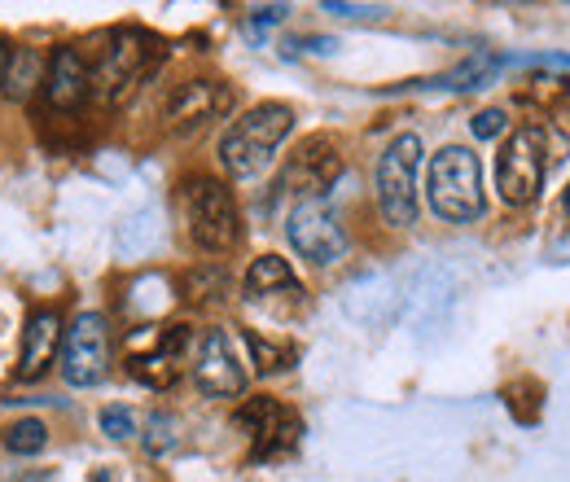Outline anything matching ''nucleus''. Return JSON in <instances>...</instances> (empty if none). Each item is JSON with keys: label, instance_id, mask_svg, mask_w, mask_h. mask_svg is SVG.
<instances>
[{"label": "nucleus", "instance_id": "f257e3e1", "mask_svg": "<svg viewBox=\"0 0 570 482\" xmlns=\"http://www.w3.org/2000/svg\"><path fill=\"white\" fill-rule=\"evenodd\" d=\"M163 62V40L149 36L141 27H119L101 40L97 58H88V70H92V97L115 106L124 97H132V88L145 83L154 67Z\"/></svg>", "mask_w": 570, "mask_h": 482}, {"label": "nucleus", "instance_id": "f03ea898", "mask_svg": "<svg viewBox=\"0 0 570 482\" xmlns=\"http://www.w3.org/2000/svg\"><path fill=\"white\" fill-rule=\"evenodd\" d=\"M289 128H294V110H289V106H282V101L255 106L250 115H242V119L224 132V140H219V163H224V171L237 176V180L259 176V171L273 163V154L282 149V140L289 137Z\"/></svg>", "mask_w": 570, "mask_h": 482}, {"label": "nucleus", "instance_id": "7ed1b4c3", "mask_svg": "<svg viewBox=\"0 0 570 482\" xmlns=\"http://www.w3.org/2000/svg\"><path fill=\"white\" fill-rule=\"evenodd\" d=\"M553 163V132L531 124L518 128L497 154V189L509 207H531L544 189V171Z\"/></svg>", "mask_w": 570, "mask_h": 482}, {"label": "nucleus", "instance_id": "20e7f679", "mask_svg": "<svg viewBox=\"0 0 570 482\" xmlns=\"http://www.w3.org/2000/svg\"><path fill=\"white\" fill-rule=\"evenodd\" d=\"M430 207L452 224H470L483 215V171L479 158L461 145H443L430 163Z\"/></svg>", "mask_w": 570, "mask_h": 482}, {"label": "nucleus", "instance_id": "39448f33", "mask_svg": "<svg viewBox=\"0 0 570 482\" xmlns=\"http://www.w3.org/2000/svg\"><path fill=\"white\" fill-rule=\"evenodd\" d=\"M185 219H189V237L212 250V255H224L242 242V215H237V203L233 194L212 180V176H194L185 185Z\"/></svg>", "mask_w": 570, "mask_h": 482}, {"label": "nucleus", "instance_id": "423d86ee", "mask_svg": "<svg viewBox=\"0 0 570 482\" xmlns=\"http://www.w3.org/2000/svg\"><path fill=\"white\" fill-rule=\"evenodd\" d=\"M417 167H422L417 132L395 137L377 158V207L395 228H409L417 219Z\"/></svg>", "mask_w": 570, "mask_h": 482}, {"label": "nucleus", "instance_id": "0eeeda50", "mask_svg": "<svg viewBox=\"0 0 570 482\" xmlns=\"http://www.w3.org/2000/svg\"><path fill=\"white\" fill-rule=\"evenodd\" d=\"M189 346V325H167V329H141L128 338V373L163 391L180 377V360Z\"/></svg>", "mask_w": 570, "mask_h": 482}, {"label": "nucleus", "instance_id": "6e6552de", "mask_svg": "<svg viewBox=\"0 0 570 482\" xmlns=\"http://www.w3.org/2000/svg\"><path fill=\"white\" fill-rule=\"evenodd\" d=\"M237 425L250 434V456L255 461H277L289 456L298 447V434H303V421L294 409H285L277 400H246L237 409Z\"/></svg>", "mask_w": 570, "mask_h": 482}, {"label": "nucleus", "instance_id": "1a4fd4ad", "mask_svg": "<svg viewBox=\"0 0 570 482\" xmlns=\"http://www.w3.org/2000/svg\"><path fill=\"white\" fill-rule=\"evenodd\" d=\"M289 246L307 259V264H338L347 255V233L338 224V215L330 210V203L312 198V203H298L289 210Z\"/></svg>", "mask_w": 570, "mask_h": 482}, {"label": "nucleus", "instance_id": "9d476101", "mask_svg": "<svg viewBox=\"0 0 570 482\" xmlns=\"http://www.w3.org/2000/svg\"><path fill=\"white\" fill-rule=\"evenodd\" d=\"M106 368H110V329L97 312H83L62 338V377L71 386H97Z\"/></svg>", "mask_w": 570, "mask_h": 482}, {"label": "nucleus", "instance_id": "9b49d317", "mask_svg": "<svg viewBox=\"0 0 570 482\" xmlns=\"http://www.w3.org/2000/svg\"><path fill=\"white\" fill-rule=\"evenodd\" d=\"M194 382L212 395V400H233L246 391V368L237 360V346L224 329H207L198 355H194Z\"/></svg>", "mask_w": 570, "mask_h": 482}, {"label": "nucleus", "instance_id": "f8f14e48", "mask_svg": "<svg viewBox=\"0 0 570 482\" xmlns=\"http://www.w3.org/2000/svg\"><path fill=\"white\" fill-rule=\"evenodd\" d=\"M338 171H343V158H338L325 140H307V145L294 154V163L285 167L282 189L298 194L303 203H312V198H321V194L338 180Z\"/></svg>", "mask_w": 570, "mask_h": 482}, {"label": "nucleus", "instance_id": "ddd939ff", "mask_svg": "<svg viewBox=\"0 0 570 482\" xmlns=\"http://www.w3.org/2000/svg\"><path fill=\"white\" fill-rule=\"evenodd\" d=\"M233 101V92L215 79H194V83H180L176 97L167 101V128L176 132H194L203 124H212L215 115H224Z\"/></svg>", "mask_w": 570, "mask_h": 482}, {"label": "nucleus", "instance_id": "4468645a", "mask_svg": "<svg viewBox=\"0 0 570 482\" xmlns=\"http://www.w3.org/2000/svg\"><path fill=\"white\" fill-rule=\"evenodd\" d=\"M45 97L49 106L58 110H75L92 97V70H88V58L79 49H58L49 58V70H45Z\"/></svg>", "mask_w": 570, "mask_h": 482}, {"label": "nucleus", "instance_id": "2eb2a0df", "mask_svg": "<svg viewBox=\"0 0 570 482\" xmlns=\"http://www.w3.org/2000/svg\"><path fill=\"white\" fill-rule=\"evenodd\" d=\"M58 346H62V316H58L53 307H40V312H31V316H27V329H22L18 377H22V382H36V377H40V373L53 364Z\"/></svg>", "mask_w": 570, "mask_h": 482}, {"label": "nucleus", "instance_id": "dca6fc26", "mask_svg": "<svg viewBox=\"0 0 570 482\" xmlns=\"http://www.w3.org/2000/svg\"><path fill=\"white\" fill-rule=\"evenodd\" d=\"M242 289H246V298H255V303H264V298H273V294H285V298L298 303V294H303L298 276L289 273V264L277 259V255L255 259L250 273H246V281H242Z\"/></svg>", "mask_w": 570, "mask_h": 482}, {"label": "nucleus", "instance_id": "f3484780", "mask_svg": "<svg viewBox=\"0 0 570 482\" xmlns=\"http://www.w3.org/2000/svg\"><path fill=\"white\" fill-rule=\"evenodd\" d=\"M500 67V58H470L461 67H452L448 75H434L422 83H409V88H439V92H465V88H479L483 79H492V70Z\"/></svg>", "mask_w": 570, "mask_h": 482}, {"label": "nucleus", "instance_id": "a211bd4d", "mask_svg": "<svg viewBox=\"0 0 570 482\" xmlns=\"http://www.w3.org/2000/svg\"><path fill=\"white\" fill-rule=\"evenodd\" d=\"M45 62H40V53L36 49H18L13 58H9V70H4V83H9V92L13 97H27L36 83H45Z\"/></svg>", "mask_w": 570, "mask_h": 482}, {"label": "nucleus", "instance_id": "6ab92c4d", "mask_svg": "<svg viewBox=\"0 0 570 482\" xmlns=\"http://www.w3.org/2000/svg\"><path fill=\"white\" fill-rule=\"evenodd\" d=\"M45 443H49V430H45V421H36V416H22V421H13V425L4 430V447H9L13 456H36V452H45Z\"/></svg>", "mask_w": 570, "mask_h": 482}, {"label": "nucleus", "instance_id": "aec40b11", "mask_svg": "<svg viewBox=\"0 0 570 482\" xmlns=\"http://www.w3.org/2000/svg\"><path fill=\"white\" fill-rule=\"evenodd\" d=\"M246 346H250V355H255L259 373H282V368L294 364V346L268 343V338H264V334H255V329H246Z\"/></svg>", "mask_w": 570, "mask_h": 482}, {"label": "nucleus", "instance_id": "412c9836", "mask_svg": "<svg viewBox=\"0 0 570 482\" xmlns=\"http://www.w3.org/2000/svg\"><path fill=\"white\" fill-rule=\"evenodd\" d=\"M145 447L154 452V456H163V452H171L176 447V421L171 416H149V439H145Z\"/></svg>", "mask_w": 570, "mask_h": 482}, {"label": "nucleus", "instance_id": "4be33fe9", "mask_svg": "<svg viewBox=\"0 0 570 482\" xmlns=\"http://www.w3.org/2000/svg\"><path fill=\"white\" fill-rule=\"evenodd\" d=\"M101 430H106L110 439H132V434H137V416L128 413V409H106V413H101Z\"/></svg>", "mask_w": 570, "mask_h": 482}, {"label": "nucleus", "instance_id": "5701e85b", "mask_svg": "<svg viewBox=\"0 0 570 482\" xmlns=\"http://www.w3.org/2000/svg\"><path fill=\"white\" fill-rule=\"evenodd\" d=\"M504 110H483V115H474V137L479 140H492V137H500L504 132Z\"/></svg>", "mask_w": 570, "mask_h": 482}, {"label": "nucleus", "instance_id": "b1692460", "mask_svg": "<svg viewBox=\"0 0 570 482\" xmlns=\"http://www.w3.org/2000/svg\"><path fill=\"white\" fill-rule=\"evenodd\" d=\"M325 13H338V18H382L386 9L382 4H343V0H330Z\"/></svg>", "mask_w": 570, "mask_h": 482}, {"label": "nucleus", "instance_id": "393cba45", "mask_svg": "<svg viewBox=\"0 0 570 482\" xmlns=\"http://www.w3.org/2000/svg\"><path fill=\"white\" fill-rule=\"evenodd\" d=\"M522 62H540V67H562V70H570V53H540V58H522ZM500 67H513L509 58H500Z\"/></svg>", "mask_w": 570, "mask_h": 482}, {"label": "nucleus", "instance_id": "a878e982", "mask_svg": "<svg viewBox=\"0 0 570 482\" xmlns=\"http://www.w3.org/2000/svg\"><path fill=\"white\" fill-rule=\"evenodd\" d=\"M285 13V4H268V9H255V18H250V27H273V22H282Z\"/></svg>", "mask_w": 570, "mask_h": 482}, {"label": "nucleus", "instance_id": "bb28decb", "mask_svg": "<svg viewBox=\"0 0 570 482\" xmlns=\"http://www.w3.org/2000/svg\"><path fill=\"white\" fill-rule=\"evenodd\" d=\"M9 58H13V53H9V45L0 40V79H4V70H9Z\"/></svg>", "mask_w": 570, "mask_h": 482}, {"label": "nucleus", "instance_id": "cd10ccee", "mask_svg": "<svg viewBox=\"0 0 570 482\" xmlns=\"http://www.w3.org/2000/svg\"><path fill=\"white\" fill-rule=\"evenodd\" d=\"M92 482H115V474H97Z\"/></svg>", "mask_w": 570, "mask_h": 482}, {"label": "nucleus", "instance_id": "c85d7f7f", "mask_svg": "<svg viewBox=\"0 0 570 482\" xmlns=\"http://www.w3.org/2000/svg\"><path fill=\"white\" fill-rule=\"evenodd\" d=\"M562 203H567V215H570V189H567V198H562Z\"/></svg>", "mask_w": 570, "mask_h": 482}]
</instances>
